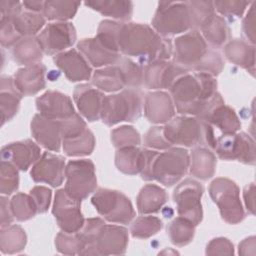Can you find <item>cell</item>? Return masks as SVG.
<instances>
[{
    "instance_id": "6da1fadb",
    "label": "cell",
    "mask_w": 256,
    "mask_h": 256,
    "mask_svg": "<svg viewBox=\"0 0 256 256\" xmlns=\"http://www.w3.org/2000/svg\"><path fill=\"white\" fill-rule=\"evenodd\" d=\"M97 38L112 51L136 57L146 64L169 60L173 53L170 39L146 24L104 20L98 27Z\"/></svg>"
},
{
    "instance_id": "7a4b0ae2",
    "label": "cell",
    "mask_w": 256,
    "mask_h": 256,
    "mask_svg": "<svg viewBox=\"0 0 256 256\" xmlns=\"http://www.w3.org/2000/svg\"><path fill=\"white\" fill-rule=\"evenodd\" d=\"M178 113L200 118L217 93L216 79L206 73H186L169 89Z\"/></svg>"
},
{
    "instance_id": "3957f363",
    "label": "cell",
    "mask_w": 256,
    "mask_h": 256,
    "mask_svg": "<svg viewBox=\"0 0 256 256\" xmlns=\"http://www.w3.org/2000/svg\"><path fill=\"white\" fill-rule=\"evenodd\" d=\"M172 55L174 62L189 72L192 70L215 77L224 68L221 55L208 47L207 42L198 30H191L176 38Z\"/></svg>"
},
{
    "instance_id": "277c9868",
    "label": "cell",
    "mask_w": 256,
    "mask_h": 256,
    "mask_svg": "<svg viewBox=\"0 0 256 256\" xmlns=\"http://www.w3.org/2000/svg\"><path fill=\"white\" fill-rule=\"evenodd\" d=\"M163 133L172 146L214 149L217 140L212 125L198 117L187 115L172 118L163 126Z\"/></svg>"
},
{
    "instance_id": "5b68a950",
    "label": "cell",
    "mask_w": 256,
    "mask_h": 256,
    "mask_svg": "<svg viewBox=\"0 0 256 256\" xmlns=\"http://www.w3.org/2000/svg\"><path fill=\"white\" fill-rule=\"evenodd\" d=\"M190 167V155L183 148H169L159 153L153 150L149 163L141 177L145 181H157L166 187L178 183Z\"/></svg>"
},
{
    "instance_id": "8992f818",
    "label": "cell",
    "mask_w": 256,
    "mask_h": 256,
    "mask_svg": "<svg viewBox=\"0 0 256 256\" xmlns=\"http://www.w3.org/2000/svg\"><path fill=\"white\" fill-rule=\"evenodd\" d=\"M143 81V66L125 56H121L114 65L99 69L92 75V84L104 92H117L124 88L137 89Z\"/></svg>"
},
{
    "instance_id": "52a82bcc",
    "label": "cell",
    "mask_w": 256,
    "mask_h": 256,
    "mask_svg": "<svg viewBox=\"0 0 256 256\" xmlns=\"http://www.w3.org/2000/svg\"><path fill=\"white\" fill-rule=\"evenodd\" d=\"M142 109V92L127 88L117 94L105 96L100 119L107 126H114L121 122H135L141 117Z\"/></svg>"
},
{
    "instance_id": "ba28073f",
    "label": "cell",
    "mask_w": 256,
    "mask_h": 256,
    "mask_svg": "<svg viewBox=\"0 0 256 256\" xmlns=\"http://www.w3.org/2000/svg\"><path fill=\"white\" fill-rule=\"evenodd\" d=\"M153 29L162 37L175 36L194 30L189 2L161 1L152 20Z\"/></svg>"
},
{
    "instance_id": "9c48e42d",
    "label": "cell",
    "mask_w": 256,
    "mask_h": 256,
    "mask_svg": "<svg viewBox=\"0 0 256 256\" xmlns=\"http://www.w3.org/2000/svg\"><path fill=\"white\" fill-rule=\"evenodd\" d=\"M209 194L225 222L235 225L245 219L246 213L240 200V189L234 181L216 178L210 184Z\"/></svg>"
},
{
    "instance_id": "30bf717a",
    "label": "cell",
    "mask_w": 256,
    "mask_h": 256,
    "mask_svg": "<svg viewBox=\"0 0 256 256\" xmlns=\"http://www.w3.org/2000/svg\"><path fill=\"white\" fill-rule=\"evenodd\" d=\"M91 201L97 212L111 223L129 224L135 217L130 199L120 191L101 188Z\"/></svg>"
},
{
    "instance_id": "8fae6325",
    "label": "cell",
    "mask_w": 256,
    "mask_h": 256,
    "mask_svg": "<svg viewBox=\"0 0 256 256\" xmlns=\"http://www.w3.org/2000/svg\"><path fill=\"white\" fill-rule=\"evenodd\" d=\"M66 193L77 200H84L97 188L94 163L88 159L71 160L65 169Z\"/></svg>"
},
{
    "instance_id": "7c38bea8",
    "label": "cell",
    "mask_w": 256,
    "mask_h": 256,
    "mask_svg": "<svg viewBox=\"0 0 256 256\" xmlns=\"http://www.w3.org/2000/svg\"><path fill=\"white\" fill-rule=\"evenodd\" d=\"M204 188L198 181L188 178L181 182L173 193L179 216L188 219L194 225H199L203 219L201 198Z\"/></svg>"
},
{
    "instance_id": "4fadbf2b",
    "label": "cell",
    "mask_w": 256,
    "mask_h": 256,
    "mask_svg": "<svg viewBox=\"0 0 256 256\" xmlns=\"http://www.w3.org/2000/svg\"><path fill=\"white\" fill-rule=\"evenodd\" d=\"M214 150L225 161H239L243 164H255V142L244 132L225 134L216 140Z\"/></svg>"
},
{
    "instance_id": "5bb4252c",
    "label": "cell",
    "mask_w": 256,
    "mask_h": 256,
    "mask_svg": "<svg viewBox=\"0 0 256 256\" xmlns=\"http://www.w3.org/2000/svg\"><path fill=\"white\" fill-rule=\"evenodd\" d=\"M52 213L64 232L77 233L85 224L81 212V201L69 196L64 189L56 192Z\"/></svg>"
},
{
    "instance_id": "9a60e30c",
    "label": "cell",
    "mask_w": 256,
    "mask_h": 256,
    "mask_svg": "<svg viewBox=\"0 0 256 256\" xmlns=\"http://www.w3.org/2000/svg\"><path fill=\"white\" fill-rule=\"evenodd\" d=\"M43 52L57 55L74 45L77 39L76 29L69 22L49 23L37 36Z\"/></svg>"
},
{
    "instance_id": "2e32d148",
    "label": "cell",
    "mask_w": 256,
    "mask_h": 256,
    "mask_svg": "<svg viewBox=\"0 0 256 256\" xmlns=\"http://www.w3.org/2000/svg\"><path fill=\"white\" fill-rule=\"evenodd\" d=\"M189 71L174 61L160 60L146 64L143 83L148 89H170L175 81Z\"/></svg>"
},
{
    "instance_id": "e0dca14e",
    "label": "cell",
    "mask_w": 256,
    "mask_h": 256,
    "mask_svg": "<svg viewBox=\"0 0 256 256\" xmlns=\"http://www.w3.org/2000/svg\"><path fill=\"white\" fill-rule=\"evenodd\" d=\"M200 119L216 126L224 135L236 133L241 128V122L235 110L225 105L224 99L218 92L213 96Z\"/></svg>"
},
{
    "instance_id": "ac0fdd59",
    "label": "cell",
    "mask_w": 256,
    "mask_h": 256,
    "mask_svg": "<svg viewBox=\"0 0 256 256\" xmlns=\"http://www.w3.org/2000/svg\"><path fill=\"white\" fill-rule=\"evenodd\" d=\"M129 242L128 230L105 222L98 228L94 247L96 255H120L126 252Z\"/></svg>"
},
{
    "instance_id": "d6986e66",
    "label": "cell",
    "mask_w": 256,
    "mask_h": 256,
    "mask_svg": "<svg viewBox=\"0 0 256 256\" xmlns=\"http://www.w3.org/2000/svg\"><path fill=\"white\" fill-rule=\"evenodd\" d=\"M65 158L50 152H45L33 165L31 177L36 183H46L59 187L65 178Z\"/></svg>"
},
{
    "instance_id": "ffe728a7",
    "label": "cell",
    "mask_w": 256,
    "mask_h": 256,
    "mask_svg": "<svg viewBox=\"0 0 256 256\" xmlns=\"http://www.w3.org/2000/svg\"><path fill=\"white\" fill-rule=\"evenodd\" d=\"M40 147L29 139L10 143L1 149V160L12 163L22 171H27L40 159Z\"/></svg>"
},
{
    "instance_id": "44dd1931",
    "label": "cell",
    "mask_w": 256,
    "mask_h": 256,
    "mask_svg": "<svg viewBox=\"0 0 256 256\" xmlns=\"http://www.w3.org/2000/svg\"><path fill=\"white\" fill-rule=\"evenodd\" d=\"M36 106L42 116L61 121L73 116L76 112L69 96L58 91H47L36 99Z\"/></svg>"
},
{
    "instance_id": "7402d4cb",
    "label": "cell",
    "mask_w": 256,
    "mask_h": 256,
    "mask_svg": "<svg viewBox=\"0 0 256 256\" xmlns=\"http://www.w3.org/2000/svg\"><path fill=\"white\" fill-rule=\"evenodd\" d=\"M53 61L71 82L87 81L92 76V67L81 52L79 53L76 49L55 55Z\"/></svg>"
},
{
    "instance_id": "603a6c76",
    "label": "cell",
    "mask_w": 256,
    "mask_h": 256,
    "mask_svg": "<svg viewBox=\"0 0 256 256\" xmlns=\"http://www.w3.org/2000/svg\"><path fill=\"white\" fill-rule=\"evenodd\" d=\"M31 133L41 146L53 152H59L62 144L60 121L36 114L31 122Z\"/></svg>"
},
{
    "instance_id": "cb8c5ba5",
    "label": "cell",
    "mask_w": 256,
    "mask_h": 256,
    "mask_svg": "<svg viewBox=\"0 0 256 256\" xmlns=\"http://www.w3.org/2000/svg\"><path fill=\"white\" fill-rule=\"evenodd\" d=\"M104 98L102 91L89 84L77 85L74 90V100L78 110L89 122L100 119Z\"/></svg>"
},
{
    "instance_id": "d4e9b609",
    "label": "cell",
    "mask_w": 256,
    "mask_h": 256,
    "mask_svg": "<svg viewBox=\"0 0 256 256\" xmlns=\"http://www.w3.org/2000/svg\"><path fill=\"white\" fill-rule=\"evenodd\" d=\"M172 97L163 91L150 92L145 97L144 112L149 122L166 124L175 116V107Z\"/></svg>"
},
{
    "instance_id": "484cf974",
    "label": "cell",
    "mask_w": 256,
    "mask_h": 256,
    "mask_svg": "<svg viewBox=\"0 0 256 256\" xmlns=\"http://www.w3.org/2000/svg\"><path fill=\"white\" fill-rule=\"evenodd\" d=\"M77 47L86 60L96 68L114 65L122 56L105 46L97 36L81 40Z\"/></svg>"
},
{
    "instance_id": "4316f807",
    "label": "cell",
    "mask_w": 256,
    "mask_h": 256,
    "mask_svg": "<svg viewBox=\"0 0 256 256\" xmlns=\"http://www.w3.org/2000/svg\"><path fill=\"white\" fill-rule=\"evenodd\" d=\"M45 74L46 67L42 63L28 65L15 73L14 82L23 96H33L46 87Z\"/></svg>"
},
{
    "instance_id": "83f0119b",
    "label": "cell",
    "mask_w": 256,
    "mask_h": 256,
    "mask_svg": "<svg viewBox=\"0 0 256 256\" xmlns=\"http://www.w3.org/2000/svg\"><path fill=\"white\" fill-rule=\"evenodd\" d=\"M22 97L23 95L17 89L14 79L9 76H1L0 110L2 126L17 114Z\"/></svg>"
},
{
    "instance_id": "f1b7e54d",
    "label": "cell",
    "mask_w": 256,
    "mask_h": 256,
    "mask_svg": "<svg viewBox=\"0 0 256 256\" xmlns=\"http://www.w3.org/2000/svg\"><path fill=\"white\" fill-rule=\"evenodd\" d=\"M225 57L233 64L247 70L252 76L255 72V47L241 40L233 39L224 48Z\"/></svg>"
},
{
    "instance_id": "f546056e",
    "label": "cell",
    "mask_w": 256,
    "mask_h": 256,
    "mask_svg": "<svg viewBox=\"0 0 256 256\" xmlns=\"http://www.w3.org/2000/svg\"><path fill=\"white\" fill-rule=\"evenodd\" d=\"M216 156L207 147H195L190 156V173L200 180H208L215 174Z\"/></svg>"
},
{
    "instance_id": "4dcf8cb0",
    "label": "cell",
    "mask_w": 256,
    "mask_h": 256,
    "mask_svg": "<svg viewBox=\"0 0 256 256\" xmlns=\"http://www.w3.org/2000/svg\"><path fill=\"white\" fill-rule=\"evenodd\" d=\"M167 200L168 195L164 189L155 184H147L138 194L137 208L144 215L158 213Z\"/></svg>"
},
{
    "instance_id": "1f68e13d",
    "label": "cell",
    "mask_w": 256,
    "mask_h": 256,
    "mask_svg": "<svg viewBox=\"0 0 256 256\" xmlns=\"http://www.w3.org/2000/svg\"><path fill=\"white\" fill-rule=\"evenodd\" d=\"M115 164L118 170L126 175L141 174L145 165V149L120 148L116 152Z\"/></svg>"
},
{
    "instance_id": "d6a6232c",
    "label": "cell",
    "mask_w": 256,
    "mask_h": 256,
    "mask_svg": "<svg viewBox=\"0 0 256 256\" xmlns=\"http://www.w3.org/2000/svg\"><path fill=\"white\" fill-rule=\"evenodd\" d=\"M85 5L101 13L104 16L119 20L120 22L129 21L133 14V3L123 0H102L86 1Z\"/></svg>"
},
{
    "instance_id": "836d02e7",
    "label": "cell",
    "mask_w": 256,
    "mask_h": 256,
    "mask_svg": "<svg viewBox=\"0 0 256 256\" xmlns=\"http://www.w3.org/2000/svg\"><path fill=\"white\" fill-rule=\"evenodd\" d=\"M10 20L22 37H34L46 23V18L42 13L23 10V8L14 13Z\"/></svg>"
},
{
    "instance_id": "e575fe53",
    "label": "cell",
    "mask_w": 256,
    "mask_h": 256,
    "mask_svg": "<svg viewBox=\"0 0 256 256\" xmlns=\"http://www.w3.org/2000/svg\"><path fill=\"white\" fill-rule=\"evenodd\" d=\"M43 53L37 37H22L12 49L14 60L25 66L39 63L43 58Z\"/></svg>"
},
{
    "instance_id": "d590c367",
    "label": "cell",
    "mask_w": 256,
    "mask_h": 256,
    "mask_svg": "<svg viewBox=\"0 0 256 256\" xmlns=\"http://www.w3.org/2000/svg\"><path fill=\"white\" fill-rule=\"evenodd\" d=\"M202 36L206 42L215 48L223 46L230 36V29L225 19L214 14L201 27Z\"/></svg>"
},
{
    "instance_id": "8d00e7d4",
    "label": "cell",
    "mask_w": 256,
    "mask_h": 256,
    "mask_svg": "<svg viewBox=\"0 0 256 256\" xmlns=\"http://www.w3.org/2000/svg\"><path fill=\"white\" fill-rule=\"evenodd\" d=\"M95 143L94 134L88 128L74 137L62 140L63 150L69 157L88 156L92 154Z\"/></svg>"
},
{
    "instance_id": "74e56055",
    "label": "cell",
    "mask_w": 256,
    "mask_h": 256,
    "mask_svg": "<svg viewBox=\"0 0 256 256\" xmlns=\"http://www.w3.org/2000/svg\"><path fill=\"white\" fill-rule=\"evenodd\" d=\"M27 243L25 231L18 225L2 227L0 231V250L3 254L21 252Z\"/></svg>"
},
{
    "instance_id": "f35d334b",
    "label": "cell",
    "mask_w": 256,
    "mask_h": 256,
    "mask_svg": "<svg viewBox=\"0 0 256 256\" xmlns=\"http://www.w3.org/2000/svg\"><path fill=\"white\" fill-rule=\"evenodd\" d=\"M81 2L66 0H48L45 1L42 14L48 20L66 22L73 19L76 15Z\"/></svg>"
},
{
    "instance_id": "ab89813d",
    "label": "cell",
    "mask_w": 256,
    "mask_h": 256,
    "mask_svg": "<svg viewBox=\"0 0 256 256\" xmlns=\"http://www.w3.org/2000/svg\"><path fill=\"white\" fill-rule=\"evenodd\" d=\"M195 228L191 221L186 218L178 217L174 219L167 227V234L175 246L183 247L193 241L195 235Z\"/></svg>"
},
{
    "instance_id": "60d3db41",
    "label": "cell",
    "mask_w": 256,
    "mask_h": 256,
    "mask_svg": "<svg viewBox=\"0 0 256 256\" xmlns=\"http://www.w3.org/2000/svg\"><path fill=\"white\" fill-rule=\"evenodd\" d=\"M10 206L14 217L18 221H27L37 213V206L31 195L18 193L10 200Z\"/></svg>"
},
{
    "instance_id": "b9f144b4",
    "label": "cell",
    "mask_w": 256,
    "mask_h": 256,
    "mask_svg": "<svg viewBox=\"0 0 256 256\" xmlns=\"http://www.w3.org/2000/svg\"><path fill=\"white\" fill-rule=\"evenodd\" d=\"M163 228L162 221L154 216H141L131 225L130 232L134 238L148 239Z\"/></svg>"
},
{
    "instance_id": "7bdbcfd3",
    "label": "cell",
    "mask_w": 256,
    "mask_h": 256,
    "mask_svg": "<svg viewBox=\"0 0 256 256\" xmlns=\"http://www.w3.org/2000/svg\"><path fill=\"white\" fill-rule=\"evenodd\" d=\"M111 140L113 145L120 149L126 147H137L141 144V136L139 132L132 126H121L111 132Z\"/></svg>"
},
{
    "instance_id": "ee69618b",
    "label": "cell",
    "mask_w": 256,
    "mask_h": 256,
    "mask_svg": "<svg viewBox=\"0 0 256 256\" xmlns=\"http://www.w3.org/2000/svg\"><path fill=\"white\" fill-rule=\"evenodd\" d=\"M18 168L12 163L1 160L0 170V192L2 195L9 196L19 187Z\"/></svg>"
},
{
    "instance_id": "f6af8a7d",
    "label": "cell",
    "mask_w": 256,
    "mask_h": 256,
    "mask_svg": "<svg viewBox=\"0 0 256 256\" xmlns=\"http://www.w3.org/2000/svg\"><path fill=\"white\" fill-rule=\"evenodd\" d=\"M55 246L57 250L62 254L80 255V252L83 248V242L79 232L67 233L62 231L57 235L55 239Z\"/></svg>"
},
{
    "instance_id": "bcb514c9",
    "label": "cell",
    "mask_w": 256,
    "mask_h": 256,
    "mask_svg": "<svg viewBox=\"0 0 256 256\" xmlns=\"http://www.w3.org/2000/svg\"><path fill=\"white\" fill-rule=\"evenodd\" d=\"M191 9L194 30L201 29L207 20L215 14V8L212 1H188Z\"/></svg>"
},
{
    "instance_id": "7dc6e473",
    "label": "cell",
    "mask_w": 256,
    "mask_h": 256,
    "mask_svg": "<svg viewBox=\"0 0 256 256\" xmlns=\"http://www.w3.org/2000/svg\"><path fill=\"white\" fill-rule=\"evenodd\" d=\"M215 10L221 15L229 18H240L245 13L248 6L251 4L247 1H215L213 2Z\"/></svg>"
},
{
    "instance_id": "c3c4849f",
    "label": "cell",
    "mask_w": 256,
    "mask_h": 256,
    "mask_svg": "<svg viewBox=\"0 0 256 256\" xmlns=\"http://www.w3.org/2000/svg\"><path fill=\"white\" fill-rule=\"evenodd\" d=\"M144 145L154 150H167L172 147L164 136L163 126H155L149 129L144 136Z\"/></svg>"
},
{
    "instance_id": "681fc988",
    "label": "cell",
    "mask_w": 256,
    "mask_h": 256,
    "mask_svg": "<svg viewBox=\"0 0 256 256\" xmlns=\"http://www.w3.org/2000/svg\"><path fill=\"white\" fill-rule=\"evenodd\" d=\"M0 24H1V27H0L1 45L6 48L14 47V45L22 38V36L16 31L10 18L1 16Z\"/></svg>"
},
{
    "instance_id": "f907efd6",
    "label": "cell",
    "mask_w": 256,
    "mask_h": 256,
    "mask_svg": "<svg viewBox=\"0 0 256 256\" xmlns=\"http://www.w3.org/2000/svg\"><path fill=\"white\" fill-rule=\"evenodd\" d=\"M30 195L37 206L38 213L47 212L51 203L52 191L47 187L36 186L30 191Z\"/></svg>"
},
{
    "instance_id": "816d5d0a",
    "label": "cell",
    "mask_w": 256,
    "mask_h": 256,
    "mask_svg": "<svg viewBox=\"0 0 256 256\" xmlns=\"http://www.w3.org/2000/svg\"><path fill=\"white\" fill-rule=\"evenodd\" d=\"M207 255H233L234 245L227 238H215L213 239L206 248Z\"/></svg>"
},
{
    "instance_id": "f5cc1de1",
    "label": "cell",
    "mask_w": 256,
    "mask_h": 256,
    "mask_svg": "<svg viewBox=\"0 0 256 256\" xmlns=\"http://www.w3.org/2000/svg\"><path fill=\"white\" fill-rule=\"evenodd\" d=\"M255 8H256V2H253L252 6L250 7L243 21L244 35L248 39V43L252 45L255 44V16H256Z\"/></svg>"
},
{
    "instance_id": "db71d44e",
    "label": "cell",
    "mask_w": 256,
    "mask_h": 256,
    "mask_svg": "<svg viewBox=\"0 0 256 256\" xmlns=\"http://www.w3.org/2000/svg\"><path fill=\"white\" fill-rule=\"evenodd\" d=\"M0 207H1V228L7 227L13 222L15 217L11 210L10 201L5 196H2L0 199Z\"/></svg>"
},
{
    "instance_id": "11a10c76",
    "label": "cell",
    "mask_w": 256,
    "mask_h": 256,
    "mask_svg": "<svg viewBox=\"0 0 256 256\" xmlns=\"http://www.w3.org/2000/svg\"><path fill=\"white\" fill-rule=\"evenodd\" d=\"M22 3L19 1L3 0L0 2V12L2 17L10 18L14 13L22 9Z\"/></svg>"
},
{
    "instance_id": "9f6ffc18",
    "label": "cell",
    "mask_w": 256,
    "mask_h": 256,
    "mask_svg": "<svg viewBox=\"0 0 256 256\" xmlns=\"http://www.w3.org/2000/svg\"><path fill=\"white\" fill-rule=\"evenodd\" d=\"M244 201L246 208L250 214H254L255 209V185L254 183L249 184L244 189Z\"/></svg>"
},
{
    "instance_id": "6f0895ef",
    "label": "cell",
    "mask_w": 256,
    "mask_h": 256,
    "mask_svg": "<svg viewBox=\"0 0 256 256\" xmlns=\"http://www.w3.org/2000/svg\"><path fill=\"white\" fill-rule=\"evenodd\" d=\"M255 248H256V238L251 236L249 238L244 239L239 244V254L240 255H255Z\"/></svg>"
},
{
    "instance_id": "680465c9",
    "label": "cell",
    "mask_w": 256,
    "mask_h": 256,
    "mask_svg": "<svg viewBox=\"0 0 256 256\" xmlns=\"http://www.w3.org/2000/svg\"><path fill=\"white\" fill-rule=\"evenodd\" d=\"M23 6L25 7L26 10L35 12V13H41L43 12L44 9V4L45 1H39V0H29V1H24L22 2Z\"/></svg>"
}]
</instances>
